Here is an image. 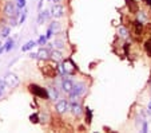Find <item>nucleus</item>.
<instances>
[{"label": "nucleus", "mask_w": 151, "mask_h": 133, "mask_svg": "<svg viewBox=\"0 0 151 133\" xmlns=\"http://www.w3.org/2000/svg\"><path fill=\"white\" fill-rule=\"evenodd\" d=\"M48 1H51V0H48Z\"/></svg>", "instance_id": "nucleus-40"}, {"label": "nucleus", "mask_w": 151, "mask_h": 133, "mask_svg": "<svg viewBox=\"0 0 151 133\" xmlns=\"http://www.w3.org/2000/svg\"><path fill=\"white\" fill-rule=\"evenodd\" d=\"M8 23H9V27H15V26H17V17H15V16L8 17Z\"/></svg>", "instance_id": "nucleus-29"}, {"label": "nucleus", "mask_w": 151, "mask_h": 133, "mask_svg": "<svg viewBox=\"0 0 151 133\" xmlns=\"http://www.w3.org/2000/svg\"><path fill=\"white\" fill-rule=\"evenodd\" d=\"M68 109H70V101L68 100L62 98L56 102V105H55V110H56V113H59V114H64Z\"/></svg>", "instance_id": "nucleus-6"}, {"label": "nucleus", "mask_w": 151, "mask_h": 133, "mask_svg": "<svg viewBox=\"0 0 151 133\" xmlns=\"http://www.w3.org/2000/svg\"><path fill=\"white\" fill-rule=\"evenodd\" d=\"M70 109L72 110V114H74L75 117H80L83 114V108L80 106V104L78 101L70 102Z\"/></svg>", "instance_id": "nucleus-9"}, {"label": "nucleus", "mask_w": 151, "mask_h": 133, "mask_svg": "<svg viewBox=\"0 0 151 133\" xmlns=\"http://www.w3.org/2000/svg\"><path fill=\"white\" fill-rule=\"evenodd\" d=\"M51 1H52V3H55V4H56V3H60L62 0H51Z\"/></svg>", "instance_id": "nucleus-37"}, {"label": "nucleus", "mask_w": 151, "mask_h": 133, "mask_svg": "<svg viewBox=\"0 0 151 133\" xmlns=\"http://www.w3.org/2000/svg\"><path fill=\"white\" fill-rule=\"evenodd\" d=\"M145 50H146V52H147L148 57H151V39L146 41V43H145Z\"/></svg>", "instance_id": "nucleus-25"}, {"label": "nucleus", "mask_w": 151, "mask_h": 133, "mask_svg": "<svg viewBox=\"0 0 151 133\" xmlns=\"http://www.w3.org/2000/svg\"><path fill=\"white\" fill-rule=\"evenodd\" d=\"M36 58L43 59V61L48 59L50 58V49H47V47H40L39 51L36 52Z\"/></svg>", "instance_id": "nucleus-11"}, {"label": "nucleus", "mask_w": 151, "mask_h": 133, "mask_svg": "<svg viewBox=\"0 0 151 133\" xmlns=\"http://www.w3.org/2000/svg\"><path fill=\"white\" fill-rule=\"evenodd\" d=\"M44 20H46V17H44V11H42V9H40L39 11V14H37V24H43L44 23Z\"/></svg>", "instance_id": "nucleus-24"}, {"label": "nucleus", "mask_w": 151, "mask_h": 133, "mask_svg": "<svg viewBox=\"0 0 151 133\" xmlns=\"http://www.w3.org/2000/svg\"><path fill=\"white\" fill-rule=\"evenodd\" d=\"M58 70H59L60 75L62 77H71V75H74L75 73H76V65L72 62V59H64L63 61L62 59V63L58 66Z\"/></svg>", "instance_id": "nucleus-1"}, {"label": "nucleus", "mask_w": 151, "mask_h": 133, "mask_svg": "<svg viewBox=\"0 0 151 133\" xmlns=\"http://www.w3.org/2000/svg\"><path fill=\"white\" fill-rule=\"evenodd\" d=\"M118 36H119L120 39L127 41L128 38H130V31H128V28H126L124 26H119L118 27Z\"/></svg>", "instance_id": "nucleus-12"}, {"label": "nucleus", "mask_w": 151, "mask_h": 133, "mask_svg": "<svg viewBox=\"0 0 151 133\" xmlns=\"http://www.w3.org/2000/svg\"><path fill=\"white\" fill-rule=\"evenodd\" d=\"M132 27H134L135 36L140 38V35H142V32H143V23H140L139 20H135L134 23H132Z\"/></svg>", "instance_id": "nucleus-13"}, {"label": "nucleus", "mask_w": 151, "mask_h": 133, "mask_svg": "<svg viewBox=\"0 0 151 133\" xmlns=\"http://www.w3.org/2000/svg\"><path fill=\"white\" fill-rule=\"evenodd\" d=\"M123 49H124V52H126V55H127V50H130V43L126 42V43L123 44Z\"/></svg>", "instance_id": "nucleus-32"}, {"label": "nucleus", "mask_w": 151, "mask_h": 133, "mask_svg": "<svg viewBox=\"0 0 151 133\" xmlns=\"http://www.w3.org/2000/svg\"><path fill=\"white\" fill-rule=\"evenodd\" d=\"M29 120H31V122H34V124H37V122L40 121L39 114H37V113H34V114H31V116H29Z\"/></svg>", "instance_id": "nucleus-28"}, {"label": "nucleus", "mask_w": 151, "mask_h": 133, "mask_svg": "<svg viewBox=\"0 0 151 133\" xmlns=\"http://www.w3.org/2000/svg\"><path fill=\"white\" fill-rule=\"evenodd\" d=\"M140 125H142V132H143V133H147V132H148V121L143 120Z\"/></svg>", "instance_id": "nucleus-30"}, {"label": "nucleus", "mask_w": 151, "mask_h": 133, "mask_svg": "<svg viewBox=\"0 0 151 133\" xmlns=\"http://www.w3.org/2000/svg\"><path fill=\"white\" fill-rule=\"evenodd\" d=\"M27 15H28V11H27V8H23V12H22V15L19 16L17 24H23L24 22H26V19H27Z\"/></svg>", "instance_id": "nucleus-20"}, {"label": "nucleus", "mask_w": 151, "mask_h": 133, "mask_svg": "<svg viewBox=\"0 0 151 133\" xmlns=\"http://www.w3.org/2000/svg\"><path fill=\"white\" fill-rule=\"evenodd\" d=\"M54 30L51 28V27H48V28H47V34H46V38H47V41H48V39H51L52 36H54Z\"/></svg>", "instance_id": "nucleus-31"}, {"label": "nucleus", "mask_w": 151, "mask_h": 133, "mask_svg": "<svg viewBox=\"0 0 151 133\" xmlns=\"http://www.w3.org/2000/svg\"><path fill=\"white\" fill-rule=\"evenodd\" d=\"M150 87H151V82H150Z\"/></svg>", "instance_id": "nucleus-39"}, {"label": "nucleus", "mask_w": 151, "mask_h": 133, "mask_svg": "<svg viewBox=\"0 0 151 133\" xmlns=\"http://www.w3.org/2000/svg\"><path fill=\"white\" fill-rule=\"evenodd\" d=\"M50 12H51V16L52 17H55V19H60V17L64 16V12H66V9H64V7H63L62 4L56 3V4H54V6L51 7Z\"/></svg>", "instance_id": "nucleus-5"}, {"label": "nucleus", "mask_w": 151, "mask_h": 133, "mask_svg": "<svg viewBox=\"0 0 151 133\" xmlns=\"http://www.w3.org/2000/svg\"><path fill=\"white\" fill-rule=\"evenodd\" d=\"M35 46H37L36 44V41H28L26 44H23L22 46V51L23 52H27V51H29V50H32Z\"/></svg>", "instance_id": "nucleus-16"}, {"label": "nucleus", "mask_w": 151, "mask_h": 133, "mask_svg": "<svg viewBox=\"0 0 151 133\" xmlns=\"http://www.w3.org/2000/svg\"><path fill=\"white\" fill-rule=\"evenodd\" d=\"M72 87H74V81H72L71 78H68V77H63L62 85H60V89H62L64 93H67V94H68V93L72 90Z\"/></svg>", "instance_id": "nucleus-8"}, {"label": "nucleus", "mask_w": 151, "mask_h": 133, "mask_svg": "<svg viewBox=\"0 0 151 133\" xmlns=\"http://www.w3.org/2000/svg\"><path fill=\"white\" fill-rule=\"evenodd\" d=\"M3 81H4V84H6V86L9 87V89H15V87H17L20 84L19 77H17L16 74H14V73H7V74L4 75Z\"/></svg>", "instance_id": "nucleus-4"}, {"label": "nucleus", "mask_w": 151, "mask_h": 133, "mask_svg": "<svg viewBox=\"0 0 151 133\" xmlns=\"http://www.w3.org/2000/svg\"><path fill=\"white\" fill-rule=\"evenodd\" d=\"M6 89H7V86H6V84H4V81H3V79H0V98L3 97Z\"/></svg>", "instance_id": "nucleus-27"}, {"label": "nucleus", "mask_w": 151, "mask_h": 133, "mask_svg": "<svg viewBox=\"0 0 151 133\" xmlns=\"http://www.w3.org/2000/svg\"><path fill=\"white\" fill-rule=\"evenodd\" d=\"M143 3L147 4V6H151V0H143Z\"/></svg>", "instance_id": "nucleus-36"}, {"label": "nucleus", "mask_w": 151, "mask_h": 133, "mask_svg": "<svg viewBox=\"0 0 151 133\" xmlns=\"http://www.w3.org/2000/svg\"><path fill=\"white\" fill-rule=\"evenodd\" d=\"M14 44H15V41H14V39H12V38H11V39H9V38H7L6 44H3V46H4V50H6L7 52L11 51V50L14 49Z\"/></svg>", "instance_id": "nucleus-19"}, {"label": "nucleus", "mask_w": 151, "mask_h": 133, "mask_svg": "<svg viewBox=\"0 0 151 133\" xmlns=\"http://www.w3.org/2000/svg\"><path fill=\"white\" fill-rule=\"evenodd\" d=\"M11 34V27L9 26H3L0 28V39H7Z\"/></svg>", "instance_id": "nucleus-14"}, {"label": "nucleus", "mask_w": 151, "mask_h": 133, "mask_svg": "<svg viewBox=\"0 0 151 133\" xmlns=\"http://www.w3.org/2000/svg\"><path fill=\"white\" fill-rule=\"evenodd\" d=\"M86 90H87V87H86L84 84H74V87H72V90L68 93L70 102L78 101V98H79L80 96H83V94H84Z\"/></svg>", "instance_id": "nucleus-2"}, {"label": "nucleus", "mask_w": 151, "mask_h": 133, "mask_svg": "<svg viewBox=\"0 0 151 133\" xmlns=\"http://www.w3.org/2000/svg\"><path fill=\"white\" fill-rule=\"evenodd\" d=\"M52 49H56V50H63L64 49V42L60 41V39H54L52 42Z\"/></svg>", "instance_id": "nucleus-18"}, {"label": "nucleus", "mask_w": 151, "mask_h": 133, "mask_svg": "<svg viewBox=\"0 0 151 133\" xmlns=\"http://www.w3.org/2000/svg\"><path fill=\"white\" fill-rule=\"evenodd\" d=\"M1 46H3V43H1V39H0V47H1Z\"/></svg>", "instance_id": "nucleus-38"}, {"label": "nucleus", "mask_w": 151, "mask_h": 133, "mask_svg": "<svg viewBox=\"0 0 151 133\" xmlns=\"http://www.w3.org/2000/svg\"><path fill=\"white\" fill-rule=\"evenodd\" d=\"M148 16H147V12L145 11H138L137 12V20H139L140 23H145V22H147Z\"/></svg>", "instance_id": "nucleus-17"}, {"label": "nucleus", "mask_w": 151, "mask_h": 133, "mask_svg": "<svg viewBox=\"0 0 151 133\" xmlns=\"http://www.w3.org/2000/svg\"><path fill=\"white\" fill-rule=\"evenodd\" d=\"M42 7H43V0H39V3H37V9H42Z\"/></svg>", "instance_id": "nucleus-33"}, {"label": "nucleus", "mask_w": 151, "mask_h": 133, "mask_svg": "<svg viewBox=\"0 0 151 133\" xmlns=\"http://www.w3.org/2000/svg\"><path fill=\"white\" fill-rule=\"evenodd\" d=\"M50 58H51L54 62H62L63 54H62V51H60V50L51 49V51H50Z\"/></svg>", "instance_id": "nucleus-10"}, {"label": "nucleus", "mask_w": 151, "mask_h": 133, "mask_svg": "<svg viewBox=\"0 0 151 133\" xmlns=\"http://www.w3.org/2000/svg\"><path fill=\"white\" fill-rule=\"evenodd\" d=\"M36 44H37V46H40V47L46 46V44H47V38H46V35H40L39 39L36 41Z\"/></svg>", "instance_id": "nucleus-21"}, {"label": "nucleus", "mask_w": 151, "mask_h": 133, "mask_svg": "<svg viewBox=\"0 0 151 133\" xmlns=\"http://www.w3.org/2000/svg\"><path fill=\"white\" fill-rule=\"evenodd\" d=\"M86 121H87V124H91L92 121V110L90 108L86 109Z\"/></svg>", "instance_id": "nucleus-22"}, {"label": "nucleus", "mask_w": 151, "mask_h": 133, "mask_svg": "<svg viewBox=\"0 0 151 133\" xmlns=\"http://www.w3.org/2000/svg\"><path fill=\"white\" fill-rule=\"evenodd\" d=\"M48 96H50V100H59V92H58V89L56 87H48Z\"/></svg>", "instance_id": "nucleus-15"}, {"label": "nucleus", "mask_w": 151, "mask_h": 133, "mask_svg": "<svg viewBox=\"0 0 151 133\" xmlns=\"http://www.w3.org/2000/svg\"><path fill=\"white\" fill-rule=\"evenodd\" d=\"M28 89H29V92H31L35 97H37V98L50 100L48 90H47L46 87H42V86H39V85H36V84H31L28 86Z\"/></svg>", "instance_id": "nucleus-3"}, {"label": "nucleus", "mask_w": 151, "mask_h": 133, "mask_svg": "<svg viewBox=\"0 0 151 133\" xmlns=\"http://www.w3.org/2000/svg\"><path fill=\"white\" fill-rule=\"evenodd\" d=\"M147 112H148V113H151V100H150V102H148V106H147Z\"/></svg>", "instance_id": "nucleus-34"}, {"label": "nucleus", "mask_w": 151, "mask_h": 133, "mask_svg": "<svg viewBox=\"0 0 151 133\" xmlns=\"http://www.w3.org/2000/svg\"><path fill=\"white\" fill-rule=\"evenodd\" d=\"M50 27H51V28L54 30V32L56 34V32L60 30V23H58V22H52V23L50 24Z\"/></svg>", "instance_id": "nucleus-26"}, {"label": "nucleus", "mask_w": 151, "mask_h": 133, "mask_svg": "<svg viewBox=\"0 0 151 133\" xmlns=\"http://www.w3.org/2000/svg\"><path fill=\"white\" fill-rule=\"evenodd\" d=\"M29 58H36V52H31V54H29Z\"/></svg>", "instance_id": "nucleus-35"}, {"label": "nucleus", "mask_w": 151, "mask_h": 133, "mask_svg": "<svg viewBox=\"0 0 151 133\" xmlns=\"http://www.w3.org/2000/svg\"><path fill=\"white\" fill-rule=\"evenodd\" d=\"M15 4H16V8L23 9V8H26V6H27V0H16Z\"/></svg>", "instance_id": "nucleus-23"}, {"label": "nucleus", "mask_w": 151, "mask_h": 133, "mask_svg": "<svg viewBox=\"0 0 151 133\" xmlns=\"http://www.w3.org/2000/svg\"><path fill=\"white\" fill-rule=\"evenodd\" d=\"M16 4L14 3V1H11V0H8V1H6V4H4V8H3V14L6 17H11L14 16L15 11H16Z\"/></svg>", "instance_id": "nucleus-7"}]
</instances>
